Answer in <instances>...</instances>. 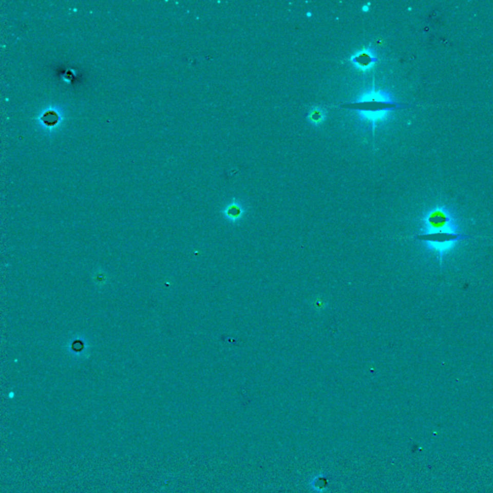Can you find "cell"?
Instances as JSON below:
<instances>
[{"label": "cell", "mask_w": 493, "mask_h": 493, "mask_svg": "<svg viewBox=\"0 0 493 493\" xmlns=\"http://www.w3.org/2000/svg\"><path fill=\"white\" fill-rule=\"evenodd\" d=\"M421 235L431 236V239L425 240V242L429 249L437 252L440 256L452 250L456 243L462 238L458 232L454 218L446 208L443 207L434 208L425 217Z\"/></svg>", "instance_id": "cell-1"}, {"label": "cell", "mask_w": 493, "mask_h": 493, "mask_svg": "<svg viewBox=\"0 0 493 493\" xmlns=\"http://www.w3.org/2000/svg\"><path fill=\"white\" fill-rule=\"evenodd\" d=\"M66 351L69 356L77 361H85L91 354V341L82 333H75L69 336L66 342Z\"/></svg>", "instance_id": "cell-2"}, {"label": "cell", "mask_w": 493, "mask_h": 493, "mask_svg": "<svg viewBox=\"0 0 493 493\" xmlns=\"http://www.w3.org/2000/svg\"><path fill=\"white\" fill-rule=\"evenodd\" d=\"M350 61L354 68L362 71H367L372 69L377 62V57L372 47H364L362 50L351 56Z\"/></svg>", "instance_id": "cell-3"}, {"label": "cell", "mask_w": 493, "mask_h": 493, "mask_svg": "<svg viewBox=\"0 0 493 493\" xmlns=\"http://www.w3.org/2000/svg\"><path fill=\"white\" fill-rule=\"evenodd\" d=\"M371 101L383 102L386 104H394L392 97L389 92H385V91H376L375 89L371 90L369 92H363L355 100V102H371Z\"/></svg>", "instance_id": "cell-4"}, {"label": "cell", "mask_w": 493, "mask_h": 493, "mask_svg": "<svg viewBox=\"0 0 493 493\" xmlns=\"http://www.w3.org/2000/svg\"><path fill=\"white\" fill-rule=\"evenodd\" d=\"M394 108H385V109H381V110H376V111H365V110H359L357 113L359 118L362 121H367L373 123V128H375V124L377 122H385L387 120V118L390 116V112L392 111Z\"/></svg>", "instance_id": "cell-5"}, {"label": "cell", "mask_w": 493, "mask_h": 493, "mask_svg": "<svg viewBox=\"0 0 493 493\" xmlns=\"http://www.w3.org/2000/svg\"><path fill=\"white\" fill-rule=\"evenodd\" d=\"M244 212H245V209L241 204V202H239L237 200H233L223 210L224 218L232 223H236L239 220H241L244 215Z\"/></svg>", "instance_id": "cell-6"}, {"label": "cell", "mask_w": 493, "mask_h": 493, "mask_svg": "<svg viewBox=\"0 0 493 493\" xmlns=\"http://www.w3.org/2000/svg\"><path fill=\"white\" fill-rule=\"evenodd\" d=\"M40 120L46 127H53L60 123L61 116L56 110L48 109L40 116Z\"/></svg>", "instance_id": "cell-7"}, {"label": "cell", "mask_w": 493, "mask_h": 493, "mask_svg": "<svg viewBox=\"0 0 493 493\" xmlns=\"http://www.w3.org/2000/svg\"><path fill=\"white\" fill-rule=\"evenodd\" d=\"M326 111L321 107L312 108L308 114V121L311 124L318 126L326 121Z\"/></svg>", "instance_id": "cell-8"}, {"label": "cell", "mask_w": 493, "mask_h": 493, "mask_svg": "<svg viewBox=\"0 0 493 493\" xmlns=\"http://www.w3.org/2000/svg\"><path fill=\"white\" fill-rule=\"evenodd\" d=\"M92 282L99 287H102L108 282L107 273L102 269V268H98L96 270L92 275Z\"/></svg>", "instance_id": "cell-9"}, {"label": "cell", "mask_w": 493, "mask_h": 493, "mask_svg": "<svg viewBox=\"0 0 493 493\" xmlns=\"http://www.w3.org/2000/svg\"><path fill=\"white\" fill-rule=\"evenodd\" d=\"M369 6L370 2L369 3H367V5H364V6L362 7V11H363V12H367V11H369Z\"/></svg>", "instance_id": "cell-10"}, {"label": "cell", "mask_w": 493, "mask_h": 493, "mask_svg": "<svg viewBox=\"0 0 493 493\" xmlns=\"http://www.w3.org/2000/svg\"><path fill=\"white\" fill-rule=\"evenodd\" d=\"M311 15H312V14H311V13H309V12H308V14H307V15H308V17H310V16H311Z\"/></svg>", "instance_id": "cell-11"}]
</instances>
